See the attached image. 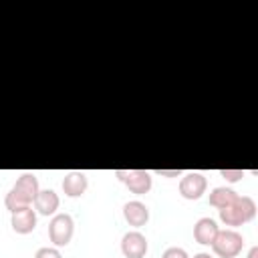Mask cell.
<instances>
[{"mask_svg":"<svg viewBox=\"0 0 258 258\" xmlns=\"http://www.w3.org/2000/svg\"><path fill=\"white\" fill-rule=\"evenodd\" d=\"M40 191V187H38V179H36V175L34 173H22L18 179H16V183L10 187V191L6 194V198H4V206H6V210L12 214V212H16V210H22V208H28V206H32V202H34V198H36V194Z\"/></svg>","mask_w":258,"mask_h":258,"instance_id":"6da1fadb","label":"cell"},{"mask_svg":"<svg viewBox=\"0 0 258 258\" xmlns=\"http://www.w3.org/2000/svg\"><path fill=\"white\" fill-rule=\"evenodd\" d=\"M218 214H220V220L226 226L236 228V226H242V224H248V222L254 220V216H256V202L250 196H240L238 194V198L232 204H228L226 208L218 210Z\"/></svg>","mask_w":258,"mask_h":258,"instance_id":"7a4b0ae2","label":"cell"},{"mask_svg":"<svg viewBox=\"0 0 258 258\" xmlns=\"http://www.w3.org/2000/svg\"><path fill=\"white\" fill-rule=\"evenodd\" d=\"M210 246H212L214 254L220 258H236L244 248V236L232 228L218 230V234Z\"/></svg>","mask_w":258,"mask_h":258,"instance_id":"3957f363","label":"cell"},{"mask_svg":"<svg viewBox=\"0 0 258 258\" xmlns=\"http://www.w3.org/2000/svg\"><path fill=\"white\" fill-rule=\"evenodd\" d=\"M115 177L135 196H143L151 189L153 179L147 169H117Z\"/></svg>","mask_w":258,"mask_h":258,"instance_id":"277c9868","label":"cell"},{"mask_svg":"<svg viewBox=\"0 0 258 258\" xmlns=\"http://www.w3.org/2000/svg\"><path fill=\"white\" fill-rule=\"evenodd\" d=\"M73 232H75V222L69 214H54L52 220L48 222V238L56 248L67 246L73 238Z\"/></svg>","mask_w":258,"mask_h":258,"instance_id":"5b68a950","label":"cell"},{"mask_svg":"<svg viewBox=\"0 0 258 258\" xmlns=\"http://www.w3.org/2000/svg\"><path fill=\"white\" fill-rule=\"evenodd\" d=\"M208 189V179L200 171H187L179 179V194L185 200H200Z\"/></svg>","mask_w":258,"mask_h":258,"instance_id":"8992f818","label":"cell"},{"mask_svg":"<svg viewBox=\"0 0 258 258\" xmlns=\"http://www.w3.org/2000/svg\"><path fill=\"white\" fill-rule=\"evenodd\" d=\"M149 250V244H147V238L137 232V230H131L127 234H123L121 238V252L125 258H145Z\"/></svg>","mask_w":258,"mask_h":258,"instance_id":"52a82bcc","label":"cell"},{"mask_svg":"<svg viewBox=\"0 0 258 258\" xmlns=\"http://www.w3.org/2000/svg\"><path fill=\"white\" fill-rule=\"evenodd\" d=\"M123 218H125V222L129 226L141 228V226H145L149 222V208L139 200H131V202H127L123 206Z\"/></svg>","mask_w":258,"mask_h":258,"instance_id":"ba28073f","label":"cell"},{"mask_svg":"<svg viewBox=\"0 0 258 258\" xmlns=\"http://www.w3.org/2000/svg\"><path fill=\"white\" fill-rule=\"evenodd\" d=\"M10 226L16 234H30L36 228V212L32 210V206L12 212L10 214Z\"/></svg>","mask_w":258,"mask_h":258,"instance_id":"9c48e42d","label":"cell"},{"mask_svg":"<svg viewBox=\"0 0 258 258\" xmlns=\"http://www.w3.org/2000/svg\"><path fill=\"white\" fill-rule=\"evenodd\" d=\"M34 206V212L40 214V216H54L58 206H60V200H58V194L54 189H40L32 202Z\"/></svg>","mask_w":258,"mask_h":258,"instance_id":"30bf717a","label":"cell"},{"mask_svg":"<svg viewBox=\"0 0 258 258\" xmlns=\"http://www.w3.org/2000/svg\"><path fill=\"white\" fill-rule=\"evenodd\" d=\"M89 187V177L83 171H69L62 177V191L69 198H79L87 191Z\"/></svg>","mask_w":258,"mask_h":258,"instance_id":"8fae6325","label":"cell"},{"mask_svg":"<svg viewBox=\"0 0 258 258\" xmlns=\"http://www.w3.org/2000/svg\"><path fill=\"white\" fill-rule=\"evenodd\" d=\"M218 224L214 218H200L196 224H194V240L198 244H204V246H210L218 234Z\"/></svg>","mask_w":258,"mask_h":258,"instance_id":"7c38bea8","label":"cell"},{"mask_svg":"<svg viewBox=\"0 0 258 258\" xmlns=\"http://www.w3.org/2000/svg\"><path fill=\"white\" fill-rule=\"evenodd\" d=\"M236 198H238V194H236L232 187L218 185V187H214V189L210 191V198H208V200H210V206L222 210V208H226L228 204H232Z\"/></svg>","mask_w":258,"mask_h":258,"instance_id":"4fadbf2b","label":"cell"},{"mask_svg":"<svg viewBox=\"0 0 258 258\" xmlns=\"http://www.w3.org/2000/svg\"><path fill=\"white\" fill-rule=\"evenodd\" d=\"M34 258H62V254L56 246H42V248L36 250Z\"/></svg>","mask_w":258,"mask_h":258,"instance_id":"5bb4252c","label":"cell"},{"mask_svg":"<svg viewBox=\"0 0 258 258\" xmlns=\"http://www.w3.org/2000/svg\"><path fill=\"white\" fill-rule=\"evenodd\" d=\"M220 175H222L226 181L234 183V181H240V179L244 177V169H222Z\"/></svg>","mask_w":258,"mask_h":258,"instance_id":"9a60e30c","label":"cell"},{"mask_svg":"<svg viewBox=\"0 0 258 258\" xmlns=\"http://www.w3.org/2000/svg\"><path fill=\"white\" fill-rule=\"evenodd\" d=\"M161 258H189V256H187V252H185L183 248L171 246V248H167V250L161 254Z\"/></svg>","mask_w":258,"mask_h":258,"instance_id":"2e32d148","label":"cell"},{"mask_svg":"<svg viewBox=\"0 0 258 258\" xmlns=\"http://www.w3.org/2000/svg\"><path fill=\"white\" fill-rule=\"evenodd\" d=\"M181 171L179 169H171V171H165V169H157V175H167V177H177Z\"/></svg>","mask_w":258,"mask_h":258,"instance_id":"e0dca14e","label":"cell"},{"mask_svg":"<svg viewBox=\"0 0 258 258\" xmlns=\"http://www.w3.org/2000/svg\"><path fill=\"white\" fill-rule=\"evenodd\" d=\"M248 258H258V246H252V248H250Z\"/></svg>","mask_w":258,"mask_h":258,"instance_id":"ac0fdd59","label":"cell"},{"mask_svg":"<svg viewBox=\"0 0 258 258\" xmlns=\"http://www.w3.org/2000/svg\"><path fill=\"white\" fill-rule=\"evenodd\" d=\"M194 258H214V256L208 252H198V254H194Z\"/></svg>","mask_w":258,"mask_h":258,"instance_id":"d6986e66","label":"cell"}]
</instances>
